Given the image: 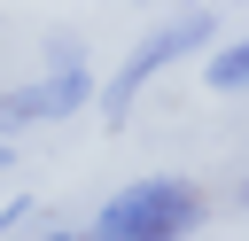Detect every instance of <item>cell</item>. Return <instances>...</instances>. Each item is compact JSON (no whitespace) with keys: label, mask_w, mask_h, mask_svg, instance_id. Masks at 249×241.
Listing matches in <instances>:
<instances>
[{"label":"cell","mask_w":249,"mask_h":241,"mask_svg":"<svg viewBox=\"0 0 249 241\" xmlns=\"http://www.w3.org/2000/svg\"><path fill=\"white\" fill-rule=\"evenodd\" d=\"M195 218H202V187L195 179H132L124 194H109L93 210L86 241H187Z\"/></svg>","instance_id":"cell-1"},{"label":"cell","mask_w":249,"mask_h":241,"mask_svg":"<svg viewBox=\"0 0 249 241\" xmlns=\"http://www.w3.org/2000/svg\"><path fill=\"white\" fill-rule=\"evenodd\" d=\"M210 31H218V23H210V8H187V16H171V23H156V31H140V47H132V54L117 62V78L101 86V109L124 124V109L140 101V86H148V78H163L171 62H187Z\"/></svg>","instance_id":"cell-2"},{"label":"cell","mask_w":249,"mask_h":241,"mask_svg":"<svg viewBox=\"0 0 249 241\" xmlns=\"http://www.w3.org/2000/svg\"><path fill=\"white\" fill-rule=\"evenodd\" d=\"M86 93H93V70H86V54L54 39V70H47L39 86H16V93H0V140H8V132H23V124H47V117H70V109H86Z\"/></svg>","instance_id":"cell-3"},{"label":"cell","mask_w":249,"mask_h":241,"mask_svg":"<svg viewBox=\"0 0 249 241\" xmlns=\"http://www.w3.org/2000/svg\"><path fill=\"white\" fill-rule=\"evenodd\" d=\"M202 86H210V93H241V86H249V39L218 47V54H210V70H202Z\"/></svg>","instance_id":"cell-4"},{"label":"cell","mask_w":249,"mask_h":241,"mask_svg":"<svg viewBox=\"0 0 249 241\" xmlns=\"http://www.w3.org/2000/svg\"><path fill=\"white\" fill-rule=\"evenodd\" d=\"M23 218H39V202H31V194H16V202H0V233H16Z\"/></svg>","instance_id":"cell-5"},{"label":"cell","mask_w":249,"mask_h":241,"mask_svg":"<svg viewBox=\"0 0 249 241\" xmlns=\"http://www.w3.org/2000/svg\"><path fill=\"white\" fill-rule=\"evenodd\" d=\"M8 163H16V155H8V140H0V171H8Z\"/></svg>","instance_id":"cell-6"},{"label":"cell","mask_w":249,"mask_h":241,"mask_svg":"<svg viewBox=\"0 0 249 241\" xmlns=\"http://www.w3.org/2000/svg\"><path fill=\"white\" fill-rule=\"evenodd\" d=\"M39 241H78V233H39Z\"/></svg>","instance_id":"cell-7"},{"label":"cell","mask_w":249,"mask_h":241,"mask_svg":"<svg viewBox=\"0 0 249 241\" xmlns=\"http://www.w3.org/2000/svg\"><path fill=\"white\" fill-rule=\"evenodd\" d=\"M241 210H249V179H241Z\"/></svg>","instance_id":"cell-8"}]
</instances>
